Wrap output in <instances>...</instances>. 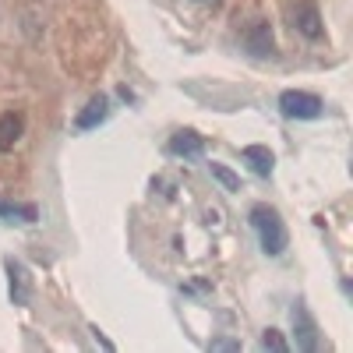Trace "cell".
Returning <instances> with one entry per match:
<instances>
[{"mask_svg":"<svg viewBox=\"0 0 353 353\" xmlns=\"http://www.w3.org/2000/svg\"><path fill=\"white\" fill-rule=\"evenodd\" d=\"M251 223L258 230V241L265 254H283L286 251V226L279 219V212L272 205H254L251 209Z\"/></svg>","mask_w":353,"mask_h":353,"instance_id":"obj_1","label":"cell"},{"mask_svg":"<svg viewBox=\"0 0 353 353\" xmlns=\"http://www.w3.org/2000/svg\"><path fill=\"white\" fill-rule=\"evenodd\" d=\"M321 103L318 96L311 92H297V88H290V92L279 96V110L290 117V121H314V117H321Z\"/></svg>","mask_w":353,"mask_h":353,"instance_id":"obj_2","label":"cell"},{"mask_svg":"<svg viewBox=\"0 0 353 353\" xmlns=\"http://www.w3.org/2000/svg\"><path fill=\"white\" fill-rule=\"evenodd\" d=\"M293 28L304 32L307 39H321V14L314 8V0H297V8H293Z\"/></svg>","mask_w":353,"mask_h":353,"instance_id":"obj_3","label":"cell"},{"mask_svg":"<svg viewBox=\"0 0 353 353\" xmlns=\"http://www.w3.org/2000/svg\"><path fill=\"white\" fill-rule=\"evenodd\" d=\"M21 131H25L21 113H0V152H11L21 141Z\"/></svg>","mask_w":353,"mask_h":353,"instance_id":"obj_4","label":"cell"},{"mask_svg":"<svg viewBox=\"0 0 353 353\" xmlns=\"http://www.w3.org/2000/svg\"><path fill=\"white\" fill-rule=\"evenodd\" d=\"M244 43H248V50L258 53V57L272 53V28H269V21H254L248 32H244Z\"/></svg>","mask_w":353,"mask_h":353,"instance_id":"obj_5","label":"cell"},{"mask_svg":"<svg viewBox=\"0 0 353 353\" xmlns=\"http://www.w3.org/2000/svg\"><path fill=\"white\" fill-rule=\"evenodd\" d=\"M170 152L191 159V156H201V152H205V141H201L194 131H176V134L170 138Z\"/></svg>","mask_w":353,"mask_h":353,"instance_id":"obj_6","label":"cell"},{"mask_svg":"<svg viewBox=\"0 0 353 353\" xmlns=\"http://www.w3.org/2000/svg\"><path fill=\"white\" fill-rule=\"evenodd\" d=\"M106 113H110V106H106V96H92V99H88V106L78 113V128L81 131H88V128H99L103 121H106Z\"/></svg>","mask_w":353,"mask_h":353,"instance_id":"obj_7","label":"cell"},{"mask_svg":"<svg viewBox=\"0 0 353 353\" xmlns=\"http://www.w3.org/2000/svg\"><path fill=\"white\" fill-rule=\"evenodd\" d=\"M241 156H244V163H251V170H254L258 176H269L272 166H276V156L265 149V145H248Z\"/></svg>","mask_w":353,"mask_h":353,"instance_id":"obj_8","label":"cell"},{"mask_svg":"<svg viewBox=\"0 0 353 353\" xmlns=\"http://www.w3.org/2000/svg\"><path fill=\"white\" fill-rule=\"evenodd\" d=\"M293 325H297V332H301V350H314V346H318L314 321H311V314H307V307H304V304L293 307Z\"/></svg>","mask_w":353,"mask_h":353,"instance_id":"obj_9","label":"cell"},{"mask_svg":"<svg viewBox=\"0 0 353 353\" xmlns=\"http://www.w3.org/2000/svg\"><path fill=\"white\" fill-rule=\"evenodd\" d=\"M0 216H4V219H21V223H36L39 209H36V205H4V201H0Z\"/></svg>","mask_w":353,"mask_h":353,"instance_id":"obj_10","label":"cell"},{"mask_svg":"<svg viewBox=\"0 0 353 353\" xmlns=\"http://www.w3.org/2000/svg\"><path fill=\"white\" fill-rule=\"evenodd\" d=\"M212 176H216V181L226 188V191H241V176L237 173H230L226 166H219V163H212Z\"/></svg>","mask_w":353,"mask_h":353,"instance_id":"obj_11","label":"cell"},{"mask_svg":"<svg viewBox=\"0 0 353 353\" xmlns=\"http://www.w3.org/2000/svg\"><path fill=\"white\" fill-rule=\"evenodd\" d=\"M261 346H265V350H276V353H283V350H286V339H283L276 329H269V332L261 336Z\"/></svg>","mask_w":353,"mask_h":353,"instance_id":"obj_12","label":"cell"},{"mask_svg":"<svg viewBox=\"0 0 353 353\" xmlns=\"http://www.w3.org/2000/svg\"><path fill=\"white\" fill-rule=\"evenodd\" d=\"M212 350H237V343H230V339H219V343H212Z\"/></svg>","mask_w":353,"mask_h":353,"instance_id":"obj_13","label":"cell"}]
</instances>
